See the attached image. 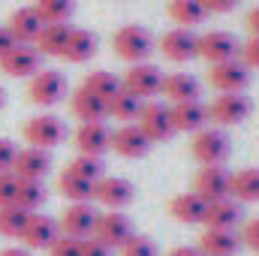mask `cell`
<instances>
[{
	"mask_svg": "<svg viewBox=\"0 0 259 256\" xmlns=\"http://www.w3.org/2000/svg\"><path fill=\"white\" fill-rule=\"evenodd\" d=\"M112 49H115V55H118L121 61H127V64H142V61H148V55L154 52V36H151V30L142 27V24H124V27L115 30Z\"/></svg>",
	"mask_w": 259,
	"mask_h": 256,
	"instance_id": "1",
	"label": "cell"
},
{
	"mask_svg": "<svg viewBox=\"0 0 259 256\" xmlns=\"http://www.w3.org/2000/svg\"><path fill=\"white\" fill-rule=\"evenodd\" d=\"M190 154L199 166H223L229 157V136L217 127H202L190 139Z\"/></svg>",
	"mask_w": 259,
	"mask_h": 256,
	"instance_id": "2",
	"label": "cell"
},
{
	"mask_svg": "<svg viewBox=\"0 0 259 256\" xmlns=\"http://www.w3.org/2000/svg\"><path fill=\"white\" fill-rule=\"evenodd\" d=\"M21 136H24V142H27L30 148L52 151V148L64 145V139H66V124L58 118V115H49V112H42V115H33V118H27V124H24V130H21Z\"/></svg>",
	"mask_w": 259,
	"mask_h": 256,
	"instance_id": "3",
	"label": "cell"
},
{
	"mask_svg": "<svg viewBox=\"0 0 259 256\" xmlns=\"http://www.w3.org/2000/svg\"><path fill=\"white\" fill-rule=\"evenodd\" d=\"M69 84H66V75L58 69H39L36 75H30L27 81V100L39 109H52L58 106L66 97Z\"/></svg>",
	"mask_w": 259,
	"mask_h": 256,
	"instance_id": "4",
	"label": "cell"
},
{
	"mask_svg": "<svg viewBox=\"0 0 259 256\" xmlns=\"http://www.w3.org/2000/svg\"><path fill=\"white\" fill-rule=\"evenodd\" d=\"M250 112H253V103L244 94H217L208 103V121H214L217 127H235L247 121Z\"/></svg>",
	"mask_w": 259,
	"mask_h": 256,
	"instance_id": "5",
	"label": "cell"
},
{
	"mask_svg": "<svg viewBox=\"0 0 259 256\" xmlns=\"http://www.w3.org/2000/svg\"><path fill=\"white\" fill-rule=\"evenodd\" d=\"M121 88L133 94L136 100H151V97H157L160 94V88H163V72L157 69L154 64H148V61H142V64H130V69L124 72V78H121Z\"/></svg>",
	"mask_w": 259,
	"mask_h": 256,
	"instance_id": "6",
	"label": "cell"
},
{
	"mask_svg": "<svg viewBox=\"0 0 259 256\" xmlns=\"http://www.w3.org/2000/svg\"><path fill=\"white\" fill-rule=\"evenodd\" d=\"M238 52H241V46L229 30H205L202 36H196V55L208 64L235 61Z\"/></svg>",
	"mask_w": 259,
	"mask_h": 256,
	"instance_id": "7",
	"label": "cell"
},
{
	"mask_svg": "<svg viewBox=\"0 0 259 256\" xmlns=\"http://www.w3.org/2000/svg\"><path fill=\"white\" fill-rule=\"evenodd\" d=\"M208 84L217 94H244V88L250 84V69L235 61H223V64H211L208 69Z\"/></svg>",
	"mask_w": 259,
	"mask_h": 256,
	"instance_id": "8",
	"label": "cell"
},
{
	"mask_svg": "<svg viewBox=\"0 0 259 256\" xmlns=\"http://www.w3.org/2000/svg\"><path fill=\"white\" fill-rule=\"evenodd\" d=\"M136 127L148 136V142H166L175 136L172 127V115H169V106L166 103H142V112L136 118Z\"/></svg>",
	"mask_w": 259,
	"mask_h": 256,
	"instance_id": "9",
	"label": "cell"
},
{
	"mask_svg": "<svg viewBox=\"0 0 259 256\" xmlns=\"http://www.w3.org/2000/svg\"><path fill=\"white\" fill-rule=\"evenodd\" d=\"M97 208L94 202H69L58 220L61 226V235H69V238H91L94 235V223H97Z\"/></svg>",
	"mask_w": 259,
	"mask_h": 256,
	"instance_id": "10",
	"label": "cell"
},
{
	"mask_svg": "<svg viewBox=\"0 0 259 256\" xmlns=\"http://www.w3.org/2000/svg\"><path fill=\"white\" fill-rule=\"evenodd\" d=\"M130 235H133V223H130V217L124 214V211H103V214H97L94 238L103 241L106 247L121 250Z\"/></svg>",
	"mask_w": 259,
	"mask_h": 256,
	"instance_id": "11",
	"label": "cell"
},
{
	"mask_svg": "<svg viewBox=\"0 0 259 256\" xmlns=\"http://www.w3.org/2000/svg\"><path fill=\"white\" fill-rule=\"evenodd\" d=\"M58 235H61L58 220H55V217H49V214L33 211V214L27 217L24 232H21V238H18V241H24V247H27V250H49V247L58 241Z\"/></svg>",
	"mask_w": 259,
	"mask_h": 256,
	"instance_id": "12",
	"label": "cell"
},
{
	"mask_svg": "<svg viewBox=\"0 0 259 256\" xmlns=\"http://www.w3.org/2000/svg\"><path fill=\"white\" fill-rule=\"evenodd\" d=\"M0 69L9 75V78H30L42 69V55L33 49V46H24V42H15L3 58H0Z\"/></svg>",
	"mask_w": 259,
	"mask_h": 256,
	"instance_id": "13",
	"label": "cell"
},
{
	"mask_svg": "<svg viewBox=\"0 0 259 256\" xmlns=\"http://www.w3.org/2000/svg\"><path fill=\"white\" fill-rule=\"evenodd\" d=\"M133 184L127 178H118V175H103L97 184H94V202H100L106 211H121L133 202Z\"/></svg>",
	"mask_w": 259,
	"mask_h": 256,
	"instance_id": "14",
	"label": "cell"
},
{
	"mask_svg": "<svg viewBox=\"0 0 259 256\" xmlns=\"http://www.w3.org/2000/svg\"><path fill=\"white\" fill-rule=\"evenodd\" d=\"M52 172V157L49 151L42 148H21L15 154V163H12V175L21 178V181H42L46 175Z\"/></svg>",
	"mask_w": 259,
	"mask_h": 256,
	"instance_id": "15",
	"label": "cell"
},
{
	"mask_svg": "<svg viewBox=\"0 0 259 256\" xmlns=\"http://www.w3.org/2000/svg\"><path fill=\"white\" fill-rule=\"evenodd\" d=\"M160 55L172 64H187L199 58L196 55V33L187 27H175V30H166L160 36Z\"/></svg>",
	"mask_w": 259,
	"mask_h": 256,
	"instance_id": "16",
	"label": "cell"
},
{
	"mask_svg": "<svg viewBox=\"0 0 259 256\" xmlns=\"http://www.w3.org/2000/svg\"><path fill=\"white\" fill-rule=\"evenodd\" d=\"M72 142H75V151H78V154L103 157V154L112 148V130L106 127L103 121H88V124H78Z\"/></svg>",
	"mask_w": 259,
	"mask_h": 256,
	"instance_id": "17",
	"label": "cell"
},
{
	"mask_svg": "<svg viewBox=\"0 0 259 256\" xmlns=\"http://www.w3.org/2000/svg\"><path fill=\"white\" fill-rule=\"evenodd\" d=\"M229 172L223 166H202L193 178V193L202 196L205 202H217L229 196Z\"/></svg>",
	"mask_w": 259,
	"mask_h": 256,
	"instance_id": "18",
	"label": "cell"
},
{
	"mask_svg": "<svg viewBox=\"0 0 259 256\" xmlns=\"http://www.w3.org/2000/svg\"><path fill=\"white\" fill-rule=\"evenodd\" d=\"M202 223H205V229H235V226H241L244 223L241 202H235L232 196L217 199V202H208Z\"/></svg>",
	"mask_w": 259,
	"mask_h": 256,
	"instance_id": "19",
	"label": "cell"
},
{
	"mask_svg": "<svg viewBox=\"0 0 259 256\" xmlns=\"http://www.w3.org/2000/svg\"><path fill=\"white\" fill-rule=\"evenodd\" d=\"M112 151L124 160H139L151 151V142L136 124H124L112 133Z\"/></svg>",
	"mask_w": 259,
	"mask_h": 256,
	"instance_id": "20",
	"label": "cell"
},
{
	"mask_svg": "<svg viewBox=\"0 0 259 256\" xmlns=\"http://www.w3.org/2000/svg\"><path fill=\"white\" fill-rule=\"evenodd\" d=\"M160 94L166 97L169 106H175V103H190V100H199V97H202V84H199V78L190 75V72H172V75H163Z\"/></svg>",
	"mask_w": 259,
	"mask_h": 256,
	"instance_id": "21",
	"label": "cell"
},
{
	"mask_svg": "<svg viewBox=\"0 0 259 256\" xmlns=\"http://www.w3.org/2000/svg\"><path fill=\"white\" fill-rule=\"evenodd\" d=\"M42 27H46V21L39 18V12H36L33 6L15 9V12L9 15V24H6V30L12 33V39H15V42H24V46H33V39L39 36Z\"/></svg>",
	"mask_w": 259,
	"mask_h": 256,
	"instance_id": "22",
	"label": "cell"
},
{
	"mask_svg": "<svg viewBox=\"0 0 259 256\" xmlns=\"http://www.w3.org/2000/svg\"><path fill=\"white\" fill-rule=\"evenodd\" d=\"M169 115H172L175 133H199L202 127H208V106L199 100L169 106Z\"/></svg>",
	"mask_w": 259,
	"mask_h": 256,
	"instance_id": "23",
	"label": "cell"
},
{
	"mask_svg": "<svg viewBox=\"0 0 259 256\" xmlns=\"http://www.w3.org/2000/svg\"><path fill=\"white\" fill-rule=\"evenodd\" d=\"M196 247L202 256H235L241 247V238L235 229H205Z\"/></svg>",
	"mask_w": 259,
	"mask_h": 256,
	"instance_id": "24",
	"label": "cell"
},
{
	"mask_svg": "<svg viewBox=\"0 0 259 256\" xmlns=\"http://www.w3.org/2000/svg\"><path fill=\"white\" fill-rule=\"evenodd\" d=\"M97 52H100V39H97V33H94V30H84V27H72L61 58L69 61V64H88Z\"/></svg>",
	"mask_w": 259,
	"mask_h": 256,
	"instance_id": "25",
	"label": "cell"
},
{
	"mask_svg": "<svg viewBox=\"0 0 259 256\" xmlns=\"http://www.w3.org/2000/svg\"><path fill=\"white\" fill-rule=\"evenodd\" d=\"M69 112H72V118L81 121V124H88V121H103V118H106V100L94 97V94L84 91V88H75V91L69 94Z\"/></svg>",
	"mask_w": 259,
	"mask_h": 256,
	"instance_id": "26",
	"label": "cell"
},
{
	"mask_svg": "<svg viewBox=\"0 0 259 256\" xmlns=\"http://www.w3.org/2000/svg\"><path fill=\"white\" fill-rule=\"evenodd\" d=\"M205 208H208V202H205L202 196H196L193 190L190 193H178V196L169 202V214H172V220L187 223V226H193V223H202V220H205Z\"/></svg>",
	"mask_w": 259,
	"mask_h": 256,
	"instance_id": "27",
	"label": "cell"
},
{
	"mask_svg": "<svg viewBox=\"0 0 259 256\" xmlns=\"http://www.w3.org/2000/svg\"><path fill=\"white\" fill-rule=\"evenodd\" d=\"M69 24H46L39 30V36L33 39V49L42 55V58H61L66 49V39H69Z\"/></svg>",
	"mask_w": 259,
	"mask_h": 256,
	"instance_id": "28",
	"label": "cell"
},
{
	"mask_svg": "<svg viewBox=\"0 0 259 256\" xmlns=\"http://www.w3.org/2000/svg\"><path fill=\"white\" fill-rule=\"evenodd\" d=\"M229 196L241 205L259 202V169H241L229 178Z\"/></svg>",
	"mask_w": 259,
	"mask_h": 256,
	"instance_id": "29",
	"label": "cell"
},
{
	"mask_svg": "<svg viewBox=\"0 0 259 256\" xmlns=\"http://www.w3.org/2000/svg\"><path fill=\"white\" fill-rule=\"evenodd\" d=\"M169 18L175 21V24H181V27H196V24H202L205 21V6H202V0H169Z\"/></svg>",
	"mask_w": 259,
	"mask_h": 256,
	"instance_id": "30",
	"label": "cell"
},
{
	"mask_svg": "<svg viewBox=\"0 0 259 256\" xmlns=\"http://www.w3.org/2000/svg\"><path fill=\"white\" fill-rule=\"evenodd\" d=\"M81 88H84V91H91V94H94V97H100V100H112V97L121 91V81H118V75H115V72H109V69H94V72H88V75H84Z\"/></svg>",
	"mask_w": 259,
	"mask_h": 256,
	"instance_id": "31",
	"label": "cell"
},
{
	"mask_svg": "<svg viewBox=\"0 0 259 256\" xmlns=\"http://www.w3.org/2000/svg\"><path fill=\"white\" fill-rule=\"evenodd\" d=\"M139 112H142V100H136V97L127 94L124 88H121L112 100H106V118H115V121H136Z\"/></svg>",
	"mask_w": 259,
	"mask_h": 256,
	"instance_id": "32",
	"label": "cell"
},
{
	"mask_svg": "<svg viewBox=\"0 0 259 256\" xmlns=\"http://www.w3.org/2000/svg\"><path fill=\"white\" fill-rule=\"evenodd\" d=\"M58 193L69 202H94V184L72 175V172H66V169L58 175Z\"/></svg>",
	"mask_w": 259,
	"mask_h": 256,
	"instance_id": "33",
	"label": "cell"
},
{
	"mask_svg": "<svg viewBox=\"0 0 259 256\" xmlns=\"http://www.w3.org/2000/svg\"><path fill=\"white\" fill-rule=\"evenodd\" d=\"M46 199H49V190H46L42 181H21L18 178V190H15V205L18 208L33 214V211H39L46 205Z\"/></svg>",
	"mask_w": 259,
	"mask_h": 256,
	"instance_id": "34",
	"label": "cell"
},
{
	"mask_svg": "<svg viewBox=\"0 0 259 256\" xmlns=\"http://www.w3.org/2000/svg\"><path fill=\"white\" fill-rule=\"evenodd\" d=\"M33 9L46 24H66L75 12V0H36Z\"/></svg>",
	"mask_w": 259,
	"mask_h": 256,
	"instance_id": "35",
	"label": "cell"
},
{
	"mask_svg": "<svg viewBox=\"0 0 259 256\" xmlns=\"http://www.w3.org/2000/svg\"><path fill=\"white\" fill-rule=\"evenodd\" d=\"M27 217H30V211L18 208L15 202L12 205H0V235L3 238H21Z\"/></svg>",
	"mask_w": 259,
	"mask_h": 256,
	"instance_id": "36",
	"label": "cell"
},
{
	"mask_svg": "<svg viewBox=\"0 0 259 256\" xmlns=\"http://www.w3.org/2000/svg\"><path fill=\"white\" fill-rule=\"evenodd\" d=\"M66 172H72V175H78V178H84V181L97 184V181H100V178L106 175V166H103V157H91V154H75V157L69 160Z\"/></svg>",
	"mask_w": 259,
	"mask_h": 256,
	"instance_id": "37",
	"label": "cell"
},
{
	"mask_svg": "<svg viewBox=\"0 0 259 256\" xmlns=\"http://www.w3.org/2000/svg\"><path fill=\"white\" fill-rule=\"evenodd\" d=\"M121 256H157V244H154V238L133 232L121 247Z\"/></svg>",
	"mask_w": 259,
	"mask_h": 256,
	"instance_id": "38",
	"label": "cell"
},
{
	"mask_svg": "<svg viewBox=\"0 0 259 256\" xmlns=\"http://www.w3.org/2000/svg\"><path fill=\"white\" fill-rule=\"evenodd\" d=\"M238 238H241V244H244V247H250L253 253H259V217H250V220H244V223H241Z\"/></svg>",
	"mask_w": 259,
	"mask_h": 256,
	"instance_id": "39",
	"label": "cell"
},
{
	"mask_svg": "<svg viewBox=\"0 0 259 256\" xmlns=\"http://www.w3.org/2000/svg\"><path fill=\"white\" fill-rule=\"evenodd\" d=\"M81 241L78 238H69V235H58V241L49 247V256H78Z\"/></svg>",
	"mask_w": 259,
	"mask_h": 256,
	"instance_id": "40",
	"label": "cell"
},
{
	"mask_svg": "<svg viewBox=\"0 0 259 256\" xmlns=\"http://www.w3.org/2000/svg\"><path fill=\"white\" fill-rule=\"evenodd\" d=\"M18 190V178L12 172H0V205H12Z\"/></svg>",
	"mask_w": 259,
	"mask_h": 256,
	"instance_id": "41",
	"label": "cell"
},
{
	"mask_svg": "<svg viewBox=\"0 0 259 256\" xmlns=\"http://www.w3.org/2000/svg\"><path fill=\"white\" fill-rule=\"evenodd\" d=\"M241 64L247 69H259V36H250L244 46H241Z\"/></svg>",
	"mask_w": 259,
	"mask_h": 256,
	"instance_id": "42",
	"label": "cell"
},
{
	"mask_svg": "<svg viewBox=\"0 0 259 256\" xmlns=\"http://www.w3.org/2000/svg\"><path fill=\"white\" fill-rule=\"evenodd\" d=\"M78 256H112V247H106L103 241H97V238L91 235V238H81Z\"/></svg>",
	"mask_w": 259,
	"mask_h": 256,
	"instance_id": "43",
	"label": "cell"
},
{
	"mask_svg": "<svg viewBox=\"0 0 259 256\" xmlns=\"http://www.w3.org/2000/svg\"><path fill=\"white\" fill-rule=\"evenodd\" d=\"M15 154H18L15 142H9V139H0V172H12Z\"/></svg>",
	"mask_w": 259,
	"mask_h": 256,
	"instance_id": "44",
	"label": "cell"
},
{
	"mask_svg": "<svg viewBox=\"0 0 259 256\" xmlns=\"http://www.w3.org/2000/svg\"><path fill=\"white\" fill-rule=\"evenodd\" d=\"M202 6L208 15H223V12H232L238 6V0H202Z\"/></svg>",
	"mask_w": 259,
	"mask_h": 256,
	"instance_id": "45",
	"label": "cell"
},
{
	"mask_svg": "<svg viewBox=\"0 0 259 256\" xmlns=\"http://www.w3.org/2000/svg\"><path fill=\"white\" fill-rule=\"evenodd\" d=\"M244 24H247V30H250V36H259V6H253V9L247 12V18H244Z\"/></svg>",
	"mask_w": 259,
	"mask_h": 256,
	"instance_id": "46",
	"label": "cell"
},
{
	"mask_svg": "<svg viewBox=\"0 0 259 256\" xmlns=\"http://www.w3.org/2000/svg\"><path fill=\"white\" fill-rule=\"evenodd\" d=\"M12 46H15V39H12V33H9L6 27H0V58H3V55H6V52L12 49Z\"/></svg>",
	"mask_w": 259,
	"mask_h": 256,
	"instance_id": "47",
	"label": "cell"
},
{
	"mask_svg": "<svg viewBox=\"0 0 259 256\" xmlns=\"http://www.w3.org/2000/svg\"><path fill=\"white\" fill-rule=\"evenodd\" d=\"M169 256H202L199 253V247H190V244H181V247H175Z\"/></svg>",
	"mask_w": 259,
	"mask_h": 256,
	"instance_id": "48",
	"label": "cell"
},
{
	"mask_svg": "<svg viewBox=\"0 0 259 256\" xmlns=\"http://www.w3.org/2000/svg\"><path fill=\"white\" fill-rule=\"evenodd\" d=\"M0 256H30V250L27 247H3Z\"/></svg>",
	"mask_w": 259,
	"mask_h": 256,
	"instance_id": "49",
	"label": "cell"
},
{
	"mask_svg": "<svg viewBox=\"0 0 259 256\" xmlns=\"http://www.w3.org/2000/svg\"><path fill=\"white\" fill-rule=\"evenodd\" d=\"M6 106V94H3V88H0V109Z\"/></svg>",
	"mask_w": 259,
	"mask_h": 256,
	"instance_id": "50",
	"label": "cell"
},
{
	"mask_svg": "<svg viewBox=\"0 0 259 256\" xmlns=\"http://www.w3.org/2000/svg\"><path fill=\"white\" fill-rule=\"evenodd\" d=\"M256 256H259V253H256Z\"/></svg>",
	"mask_w": 259,
	"mask_h": 256,
	"instance_id": "51",
	"label": "cell"
}]
</instances>
